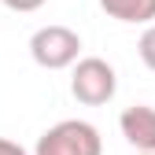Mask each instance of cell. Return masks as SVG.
Wrapping results in <instances>:
<instances>
[{
	"instance_id": "cell-1",
	"label": "cell",
	"mask_w": 155,
	"mask_h": 155,
	"mask_svg": "<svg viewBox=\"0 0 155 155\" xmlns=\"http://www.w3.org/2000/svg\"><path fill=\"white\" fill-rule=\"evenodd\" d=\"M33 155H104L100 129L85 118H63L41 133Z\"/></svg>"
},
{
	"instance_id": "cell-2",
	"label": "cell",
	"mask_w": 155,
	"mask_h": 155,
	"mask_svg": "<svg viewBox=\"0 0 155 155\" xmlns=\"http://www.w3.org/2000/svg\"><path fill=\"white\" fill-rule=\"evenodd\" d=\"M70 92L78 104L85 107H104L114 100L118 92V74L107 59L100 55H85V59H74V74H70Z\"/></svg>"
},
{
	"instance_id": "cell-3",
	"label": "cell",
	"mask_w": 155,
	"mask_h": 155,
	"mask_svg": "<svg viewBox=\"0 0 155 155\" xmlns=\"http://www.w3.org/2000/svg\"><path fill=\"white\" fill-rule=\"evenodd\" d=\"M30 55L45 70H67L81 55V37L70 26H41L30 37Z\"/></svg>"
},
{
	"instance_id": "cell-4",
	"label": "cell",
	"mask_w": 155,
	"mask_h": 155,
	"mask_svg": "<svg viewBox=\"0 0 155 155\" xmlns=\"http://www.w3.org/2000/svg\"><path fill=\"white\" fill-rule=\"evenodd\" d=\"M118 129L137 151H155V107H148V104L126 107L118 114Z\"/></svg>"
},
{
	"instance_id": "cell-5",
	"label": "cell",
	"mask_w": 155,
	"mask_h": 155,
	"mask_svg": "<svg viewBox=\"0 0 155 155\" xmlns=\"http://www.w3.org/2000/svg\"><path fill=\"white\" fill-rule=\"evenodd\" d=\"M100 8L118 22H155V0H100Z\"/></svg>"
},
{
	"instance_id": "cell-6",
	"label": "cell",
	"mask_w": 155,
	"mask_h": 155,
	"mask_svg": "<svg viewBox=\"0 0 155 155\" xmlns=\"http://www.w3.org/2000/svg\"><path fill=\"white\" fill-rule=\"evenodd\" d=\"M137 52H140V63H144L148 70H155V22H148V30L140 33Z\"/></svg>"
},
{
	"instance_id": "cell-7",
	"label": "cell",
	"mask_w": 155,
	"mask_h": 155,
	"mask_svg": "<svg viewBox=\"0 0 155 155\" xmlns=\"http://www.w3.org/2000/svg\"><path fill=\"white\" fill-rule=\"evenodd\" d=\"M4 8H11V11H18V15H30V11H37V8H45V0H0Z\"/></svg>"
},
{
	"instance_id": "cell-8",
	"label": "cell",
	"mask_w": 155,
	"mask_h": 155,
	"mask_svg": "<svg viewBox=\"0 0 155 155\" xmlns=\"http://www.w3.org/2000/svg\"><path fill=\"white\" fill-rule=\"evenodd\" d=\"M0 155H26V148L15 144V140H8V137H0Z\"/></svg>"
},
{
	"instance_id": "cell-9",
	"label": "cell",
	"mask_w": 155,
	"mask_h": 155,
	"mask_svg": "<svg viewBox=\"0 0 155 155\" xmlns=\"http://www.w3.org/2000/svg\"><path fill=\"white\" fill-rule=\"evenodd\" d=\"M137 155H155V151H137Z\"/></svg>"
}]
</instances>
